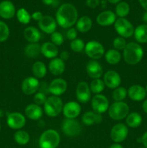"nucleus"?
Here are the masks:
<instances>
[{
    "instance_id": "a211bd4d",
    "label": "nucleus",
    "mask_w": 147,
    "mask_h": 148,
    "mask_svg": "<svg viewBox=\"0 0 147 148\" xmlns=\"http://www.w3.org/2000/svg\"><path fill=\"white\" fill-rule=\"evenodd\" d=\"M86 71L88 76L92 79H100L103 75L102 66L97 60H90L86 66Z\"/></svg>"
},
{
    "instance_id": "79ce46f5",
    "label": "nucleus",
    "mask_w": 147,
    "mask_h": 148,
    "mask_svg": "<svg viewBox=\"0 0 147 148\" xmlns=\"http://www.w3.org/2000/svg\"><path fill=\"white\" fill-rule=\"evenodd\" d=\"M46 100H47V97H46V95H45L43 92H37L36 93L34 94L33 101H34V103L37 104V105L38 106L44 105Z\"/></svg>"
},
{
    "instance_id": "412c9836",
    "label": "nucleus",
    "mask_w": 147,
    "mask_h": 148,
    "mask_svg": "<svg viewBox=\"0 0 147 148\" xmlns=\"http://www.w3.org/2000/svg\"><path fill=\"white\" fill-rule=\"evenodd\" d=\"M24 114L26 117L33 121H37L43 116V111L40 106L35 103L29 104L24 109Z\"/></svg>"
},
{
    "instance_id": "dca6fc26",
    "label": "nucleus",
    "mask_w": 147,
    "mask_h": 148,
    "mask_svg": "<svg viewBox=\"0 0 147 148\" xmlns=\"http://www.w3.org/2000/svg\"><path fill=\"white\" fill-rule=\"evenodd\" d=\"M105 85L110 89H115L121 84V77L119 74L114 70H110L103 75Z\"/></svg>"
},
{
    "instance_id": "a18cd8bd",
    "label": "nucleus",
    "mask_w": 147,
    "mask_h": 148,
    "mask_svg": "<svg viewBox=\"0 0 147 148\" xmlns=\"http://www.w3.org/2000/svg\"><path fill=\"white\" fill-rule=\"evenodd\" d=\"M43 16L44 15H43V13H42L41 12L36 11L31 14V18L33 19L34 20H35V21L39 22L42 18H43Z\"/></svg>"
},
{
    "instance_id": "e433bc0d",
    "label": "nucleus",
    "mask_w": 147,
    "mask_h": 148,
    "mask_svg": "<svg viewBox=\"0 0 147 148\" xmlns=\"http://www.w3.org/2000/svg\"><path fill=\"white\" fill-rule=\"evenodd\" d=\"M16 16L20 23L24 25L28 24L31 20V15L24 8H20L16 12Z\"/></svg>"
},
{
    "instance_id": "4c0bfd02",
    "label": "nucleus",
    "mask_w": 147,
    "mask_h": 148,
    "mask_svg": "<svg viewBox=\"0 0 147 148\" xmlns=\"http://www.w3.org/2000/svg\"><path fill=\"white\" fill-rule=\"evenodd\" d=\"M85 43L81 38H76L70 43V48L75 53H80L84 50Z\"/></svg>"
},
{
    "instance_id": "423d86ee",
    "label": "nucleus",
    "mask_w": 147,
    "mask_h": 148,
    "mask_svg": "<svg viewBox=\"0 0 147 148\" xmlns=\"http://www.w3.org/2000/svg\"><path fill=\"white\" fill-rule=\"evenodd\" d=\"M84 52L92 60H97L105 55V51L103 45L96 40H90L85 44Z\"/></svg>"
},
{
    "instance_id": "3c124183",
    "label": "nucleus",
    "mask_w": 147,
    "mask_h": 148,
    "mask_svg": "<svg viewBox=\"0 0 147 148\" xmlns=\"http://www.w3.org/2000/svg\"><path fill=\"white\" fill-rule=\"evenodd\" d=\"M109 148H124V147H122V145H120V143H114V144L111 145Z\"/></svg>"
},
{
    "instance_id": "473e14b6",
    "label": "nucleus",
    "mask_w": 147,
    "mask_h": 148,
    "mask_svg": "<svg viewBox=\"0 0 147 148\" xmlns=\"http://www.w3.org/2000/svg\"><path fill=\"white\" fill-rule=\"evenodd\" d=\"M30 134L24 130H17L14 134V140L19 145H26L30 142Z\"/></svg>"
},
{
    "instance_id": "58836bf2",
    "label": "nucleus",
    "mask_w": 147,
    "mask_h": 148,
    "mask_svg": "<svg viewBox=\"0 0 147 148\" xmlns=\"http://www.w3.org/2000/svg\"><path fill=\"white\" fill-rule=\"evenodd\" d=\"M10 28L4 22L0 20V43L4 42L10 36Z\"/></svg>"
},
{
    "instance_id": "72a5a7b5",
    "label": "nucleus",
    "mask_w": 147,
    "mask_h": 148,
    "mask_svg": "<svg viewBox=\"0 0 147 148\" xmlns=\"http://www.w3.org/2000/svg\"><path fill=\"white\" fill-rule=\"evenodd\" d=\"M130 12V6L125 1H120L115 7V14L120 18H125Z\"/></svg>"
},
{
    "instance_id": "39448f33",
    "label": "nucleus",
    "mask_w": 147,
    "mask_h": 148,
    "mask_svg": "<svg viewBox=\"0 0 147 148\" xmlns=\"http://www.w3.org/2000/svg\"><path fill=\"white\" fill-rule=\"evenodd\" d=\"M129 106L124 101L115 102L110 106L108 108V114L112 119L115 121H120L127 117L129 114Z\"/></svg>"
},
{
    "instance_id": "a19ab883",
    "label": "nucleus",
    "mask_w": 147,
    "mask_h": 148,
    "mask_svg": "<svg viewBox=\"0 0 147 148\" xmlns=\"http://www.w3.org/2000/svg\"><path fill=\"white\" fill-rule=\"evenodd\" d=\"M50 40H51L50 41L51 43L56 45V46H59L63 44V41H64V38L60 32L55 31L54 33L50 35Z\"/></svg>"
},
{
    "instance_id": "7ed1b4c3",
    "label": "nucleus",
    "mask_w": 147,
    "mask_h": 148,
    "mask_svg": "<svg viewBox=\"0 0 147 148\" xmlns=\"http://www.w3.org/2000/svg\"><path fill=\"white\" fill-rule=\"evenodd\" d=\"M61 142L60 134L52 129L46 130L40 136L38 141L40 148H57Z\"/></svg>"
},
{
    "instance_id": "a878e982",
    "label": "nucleus",
    "mask_w": 147,
    "mask_h": 148,
    "mask_svg": "<svg viewBox=\"0 0 147 148\" xmlns=\"http://www.w3.org/2000/svg\"><path fill=\"white\" fill-rule=\"evenodd\" d=\"M23 35L27 41L30 43H37L41 38V33L38 29L33 26H29L24 29Z\"/></svg>"
},
{
    "instance_id": "4be33fe9",
    "label": "nucleus",
    "mask_w": 147,
    "mask_h": 148,
    "mask_svg": "<svg viewBox=\"0 0 147 148\" xmlns=\"http://www.w3.org/2000/svg\"><path fill=\"white\" fill-rule=\"evenodd\" d=\"M16 13L15 7L11 1L6 0L0 3V17L4 19H11Z\"/></svg>"
},
{
    "instance_id": "7c9ffc66",
    "label": "nucleus",
    "mask_w": 147,
    "mask_h": 148,
    "mask_svg": "<svg viewBox=\"0 0 147 148\" xmlns=\"http://www.w3.org/2000/svg\"><path fill=\"white\" fill-rule=\"evenodd\" d=\"M125 122H126L127 127L133 129L138 128L142 123V117L138 113H131V114H128V115L125 118Z\"/></svg>"
},
{
    "instance_id": "ea45409f",
    "label": "nucleus",
    "mask_w": 147,
    "mask_h": 148,
    "mask_svg": "<svg viewBox=\"0 0 147 148\" xmlns=\"http://www.w3.org/2000/svg\"><path fill=\"white\" fill-rule=\"evenodd\" d=\"M127 45V42L124 38L118 36L115 38L112 41V46H113L114 49H116L118 51H120L125 49Z\"/></svg>"
},
{
    "instance_id": "c9c22d12",
    "label": "nucleus",
    "mask_w": 147,
    "mask_h": 148,
    "mask_svg": "<svg viewBox=\"0 0 147 148\" xmlns=\"http://www.w3.org/2000/svg\"><path fill=\"white\" fill-rule=\"evenodd\" d=\"M127 95H128V90H126L123 87L119 86L113 90L112 98L115 101V102H118V101H123Z\"/></svg>"
},
{
    "instance_id": "09e8293b",
    "label": "nucleus",
    "mask_w": 147,
    "mask_h": 148,
    "mask_svg": "<svg viewBox=\"0 0 147 148\" xmlns=\"http://www.w3.org/2000/svg\"><path fill=\"white\" fill-rule=\"evenodd\" d=\"M141 143L144 145V147L147 148V132L143 134L141 137Z\"/></svg>"
},
{
    "instance_id": "864d4df0",
    "label": "nucleus",
    "mask_w": 147,
    "mask_h": 148,
    "mask_svg": "<svg viewBox=\"0 0 147 148\" xmlns=\"http://www.w3.org/2000/svg\"><path fill=\"white\" fill-rule=\"evenodd\" d=\"M142 20L145 24H147V11L144 14V15H143Z\"/></svg>"
},
{
    "instance_id": "ddd939ff",
    "label": "nucleus",
    "mask_w": 147,
    "mask_h": 148,
    "mask_svg": "<svg viewBox=\"0 0 147 148\" xmlns=\"http://www.w3.org/2000/svg\"><path fill=\"white\" fill-rule=\"evenodd\" d=\"M81 111L82 108L79 103L76 101H69L63 105L62 112L66 119H75L80 115Z\"/></svg>"
},
{
    "instance_id": "6e6552de",
    "label": "nucleus",
    "mask_w": 147,
    "mask_h": 148,
    "mask_svg": "<svg viewBox=\"0 0 147 148\" xmlns=\"http://www.w3.org/2000/svg\"><path fill=\"white\" fill-rule=\"evenodd\" d=\"M61 130L67 137H76L81 134L82 127L77 120L65 119L62 122Z\"/></svg>"
},
{
    "instance_id": "c03bdc74",
    "label": "nucleus",
    "mask_w": 147,
    "mask_h": 148,
    "mask_svg": "<svg viewBox=\"0 0 147 148\" xmlns=\"http://www.w3.org/2000/svg\"><path fill=\"white\" fill-rule=\"evenodd\" d=\"M86 4L89 8L95 9L99 4V0H86Z\"/></svg>"
},
{
    "instance_id": "49530a36",
    "label": "nucleus",
    "mask_w": 147,
    "mask_h": 148,
    "mask_svg": "<svg viewBox=\"0 0 147 148\" xmlns=\"http://www.w3.org/2000/svg\"><path fill=\"white\" fill-rule=\"evenodd\" d=\"M43 3L47 6H53L56 7L58 4V2L56 0H42Z\"/></svg>"
},
{
    "instance_id": "9b49d317",
    "label": "nucleus",
    "mask_w": 147,
    "mask_h": 148,
    "mask_svg": "<svg viewBox=\"0 0 147 148\" xmlns=\"http://www.w3.org/2000/svg\"><path fill=\"white\" fill-rule=\"evenodd\" d=\"M7 124L12 130H20L25 126L26 117L21 113H11L7 116Z\"/></svg>"
},
{
    "instance_id": "c756f323",
    "label": "nucleus",
    "mask_w": 147,
    "mask_h": 148,
    "mask_svg": "<svg viewBox=\"0 0 147 148\" xmlns=\"http://www.w3.org/2000/svg\"><path fill=\"white\" fill-rule=\"evenodd\" d=\"M133 35L135 39L138 43H147V24L140 25L135 27Z\"/></svg>"
},
{
    "instance_id": "4468645a",
    "label": "nucleus",
    "mask_w": 147,
    "mask_h": 148,
    "mask_svg": "<svg viewBox=\"0 0 147 148\" xmlns=\"http://www.w3.org/2000/svg\"><path fill=\"white\" fill-rule=\"evenodd\" d=\"M91 90L89 85L86 82H79L76 89V97L77 101L82 103H86L91 99Z\"/></svg>"
},
{
    "instance_id": "f257e3e1",
    "label": "nucleus",
    "mask_w": 147,
    "mask_h": 148,
    "mask_svg": "<svg viewBox=\"0 0 147 148\" xmlns=\"http://www.w3.org/2000/svg\"><path fill=\"white\" fill-rule=\"evenodd\" d=\"M77 20V10L69 3L61 5L56 13V23L63 28H71L76 24Z\"/></svg>"
},
{
    "instance_id": "f03ea898",
    "label": "nucleus",
    "mask_w": 147,
    "mask_h": 148,
    "mask_svg": "<svg viewBox=\"0 0 147 148\" xmlns=\"http://www.w3.org/2000/svg\"><path fill=\"white\" fill-rule=\"evenodd\" d=\"M144 56V49L138 43L131 42L127 43L122 51V57L125 63L129 65H135L139 63Z\"/></svg>"
},
{
    "instance_id": "393cba45",
    "label": "nucleus",
    "mask_w": 147,
    "mask_h": 148,
    "mask_svg": "<svg viewBox=\"0 0 147 148\" xmlns=\"http://www.w3.org/2000/svg\"><path fill=\"white\" fill-rule=\"evenodd\" d=\"M103 117L102 114L95 113V111H87L84 113L82 117L83 124L86 126H91L95 124H99L102 121Z\"/></svg>"
},
{
    "instance_id": "de8ad7c7",
    "label": "nucleus",
    "mask_w": 147,
    "mask_h": 148,
    "mask_svg": "<svg viewBox=\"0 0 147 148\" xmlns=\"http://www.w3.org/2000/svg\"><path fill=\"white\" fill-rule=\"evenodd\" d=\"M69 58V53L68 51H62L61 53L60 59H62L63 62L68 60Z\"/></svg>"
},
{
    "instance_id": "9d476101",
    "label": "nucleus",
    "mask_w": 147,
    "mask_h": 148,
    "mask_svg": "<svg viewBox=\"0 0 147 148\" xmlns=\"http://www.w3.org/2000/svg\"><path fill=\"white\" fill-rule=\"evenodd\" d=\"M128 129L127 125L118 123L114 125L110 131V138L115 143H120L127 138Z\"/></svg>"
},
{
    "instance_id": "6e6d98bb",
    "label": "nucleus",
    "mask_w": 147,
    "mask_h": 148,
    "mask_svg": "<svg viewBox=\"0 0 147 148\" xmlns=\"http://www.w3.org/2000/svg\"><path fill=\"white\" fill-rule=\"evenodd\" d=\"M146 94H147V85H146Z\"/></svg>"
},
{
    "instance_id": "4d7b16f0",
    "label": "nucleus",
    "mask_w": 147,
    "mask_h": 148,
    "mask_svg": "<svg viewBox=\"0 0 147 148\" xmlns=\"http://www.w3.org/2000/svg\"><path fill=\"white\" fill-rule=\"evenodd\" d=\"M0 131H1V124H0Z\"/></svg>"
},
{
    "instance_id": "37998d69",
    "label": "nucleus",
    "mask_w": 147,
    "mask_h": 148,
    "mask_svg": "<svg viewBox=\"0 0 147 148\" xmlns=\"http://www.w3.org/2000/svg\"><path fill=\"white\" fill-rule=\"evenodd\" d=\"M66 38L71 41L77 38V30L74 27H71L66 32Z\"/></svg>"
},
{
    "instance_id": "f704fd0d",
    "label": "nucleus",
    "mask_w": 147,
    "mask_h": 148,
    "mask_svg": "<svg viewBox=\"0 0 147 148\" xmlns=\"http://www.w3.org/2000/svg\"><path fill=\"white\" fill-rule=\"evenodd\" d=\"M105 83L103 80L101 79H95L90 82L89 85V88L92 93H95V95L97 94H100L102 91L105 89Z\"/></svg>"
},
{
    "instance_id": "13d9d810",
    "label": "nucleus",
    "mask_w": 147,
    "mask_h": 148,
    "mask_svg": "<svg viewBox=\"0 0 147 148\" xmlns=\"http://www.w3.org/2000/svg\"><path fill=\"white\" fill-rule=\"evenodd\" d=\"M141 148H145V147H141Z\"/></svg>"
},
{
    "instance_id": "c85d7f7f",
    "label": "nucleus",
    "mask_w": 147,
    "mask_h": 148,
    "mask_svg": "<svg viewBox=\"0 0 147 148\" xmlns=\"http://www.w3.org/2000/svg\"><path fill=\"white\" fill-rule=\"evenodd\" d=\"M105 61L110 65H116L120 62L121 53H120L119 51L116 49H109L106 53H105Z\"/></svg>"
},
{
    "instance_id": "b1692460",
    "label": "nucleus",
    "mask_w": 147,
    "mask_h": 148,
    "mask_svg": "<svg viewBox=\"0 0 147 148\" xmlns=\"http://www.w3.org/2000/svg\"><path fill=\"white\" fill-rule=\"evenodd\" d=\"M40 52L47 59H53L59 54V49L50 41L45 42L40 46Z\"/></svg>"
},
{
    "instance_id": "5701e85b",
    "label": "nucleus",
    "mask_w": 147,
    "mask_h": 148,
    "mask_svg": "<svg viewBox=\"0 0 147 148\" xmlns=\"http://www.w3.org/2000/svg\"><path fill=\"white\" fill-rule=\"evenodd\" d=\"M66 65L64 62L60 58H54L49 62V72L54 76H59L64 72Z\"/></svg>"
},
{
    "instance_id": "0eeeda50",
    "label": "nucleus",
    "mask_w": 147,
    "mask_h": 148,
    "mask_svg": "<svg viewBox=\"0 0 147 148\" xmlns=\"http://www.w3.org/2000/svg\"><path fill=\"white\" fill-rule=\"evenodd\" d=\"M114 27L116 33L120 37L124 38H128L131 37L134 34V27L132 23L127 20L126 18L117 19L115 23H114Z\"/></svg>"
},
{
    "instance_id": "f8f14e48",
    "label": "nucleus",
    "mask_w": 147,
    "mask_h": 148,
    "mask_svg": "<svg viewBox=\"0 0 147 148\" xmlns=\"http://www.w3.org/2000/svg\"><path fill=\"white\" fill-rule=\"evenodd\" d=\"M40 87L38 79L35 77H27L21 84V89L23 93L27 95H31L37 92Z\"/></svg>"
},
{
    "instance_id": "8fccbe9b",
    "label": "nucleus",
    "mask_w": 147,
    "mask_h": 148,
    "mask_svg": "<svg viewBox=\"0 0 147 148\" xmlns=\"http://www.w3.org/2000/svg\"><path fill=\"white\" fill-rule=\"evenodd\" d=\"M141 7L147 11V0H138Z\"/></svg>"
},
{
    "instance_id": "603ef678",
    "label": "nucleus",
    "mask_w": 147,
    "mask_h": 148,
    "mask_svg": "<svg viewBox=\"0 0 147 148\" xmlns=\"http://www.w3.org/2000/svg\"><path fill=\"white\" fill-rule=\"evenodd\" d=\"M142 108L143 110H144V112H145L146 114H147V100L144 101V103H143Z\"/></svg>"
},
{
    "instance_id": "1a4fd4ad",
    "label": "nucleus",
    "mask_w": 147,
    "mask_h": 148,
    "mask_svg": "<svg viewBox=\"0 0 147 148\" xmlns=\"http://www.w3.org/2000/svg\"><path fill=\"white\" fill-rule=\"evenodd\" d=\"M91 106L93 111L97 114H102L108 111L110 103L108 98L102 94H97L91 101Z\"/></svg>"
},
{
    "instance_id": "cd10ccee",
    "label": "nucleus",
    "mask_w": 147,
    "mask_h": 148,
    "mask_svg": "<svg viewBox=\"0 0 147 148\" xmlns=\"http://www.w3.org/2000/svg\"><path fill=\"white\" fill-rule=\"evenodd\" d=\"M32 72L33 76L37 79H41L46 75L47 73V68L46 64L41 61L35 62L32 66Z\"/></svg>"
},
{
    "instance_id": "20e7f679",
    "label": "nucleus",
    "mask_w": 147,
    "mask_h": 148,
    "mask_svg": "<svg viewBox=\"0 0 147 148\" xmlns=\"http://www.w3.org/2000/svg\"><path fill=\"white\" fill-rule=\"evenodd\" d=\"M43 106L44 111L48 116L56 117L58 116L63 111V103L59 97L52 95L47 98V100Z\"/></svg>"
},
{
    "instance_id": "2f4dec72",
    "label": "nucleus",
    "mask_w": 147,
    "mask_h": 148,
    "mask_svg": "<svg viewBox=\"0 0 147 148\" xmlns=\"http://www.w3.org/2000/svg\"><path fill=\"white\" fill-rule=\"evenodd\" d=\"M24 54L26 56L31 59H35L41 53L40 52V45L37 43H29L24 48Z\"/></svg>"
},
{
    "instance_id": "5fc2aeb1",
    "label": "nucleus",
    "mask_w": 147,
    "mask_h": 148,
    "mask_svg": "<svg viewBox=\"0 0 147 148\" xmlns=\"http://www.w3.org/2000/svg\"><path fill=\"white\" fill-rule=\"evenodd\" d=\"M110 4H118L119 2H120L121 0H108Z\"/></svg>"
},
{
    "instance_id": "bb28decb",
    "label": "nucleus",
    "mask_w": 147,
    "mask_h": 148,
    "mask_svg": "<svg viewBox=\"0 0 147 148\" xmlns=\"http://www.w3.org/2000/svg\"><path fill=\"white\" fill-rule=\"evenodd\" d=\"M92 20L88 16H82L78 19L76 23V28L80 33H86L92 29Z\"/></svg>"
},
{
    "instance_id": "aec40b11",
    "label": "nucleus",
    "mask_w": 147,
    "mask_h": 148,
    "mask_svg": "<svg viewBox=\"0 0 147 148\" xmlns=\"http://www.w3.org/2000/svg\"><path fill=\"white\" fill-rule=\"evenodd\" d=\"M128 95L133 101H141L146 96V89L140 85H131L128 90Z\"/></svg>"
},
{
    "instance_id": "6ab92c4d",
    "label": "nucleus",
    "mask_w": 147,
    "mask_h": 148,
    "mask_svg": "<svg viewBox=\"0 0 147 148\" xmlns=\"http://www.w3.org/2000/svg\"><path fill=\"white\" fill-rule=\"evenodd\" d=\"M116 14L110 10H106L99 13L97 16L96 21L98 25L103 27L113 25L116 21Z\"/></svg>"
},
{
    "instance_id": "f3484780",
    "label": "nucleus",
    "mask_w": 147,
    "mask_h": 148,
    "mask_svg": "<svg viewBox=\"0 0 147 148\" xmlns=\"http://www.w3.org/2000/svg\"><path fill=\"white\" fill-rule=\"evenodd\" d=\"M38 27L43 32L51 35L56 31L57 23L56 19L52 17L51 16L45 15L38 22Z\"/></svg>"
},
{
    "instance_id": "2eb2a0df",
    "label": "nucleus",
    "mask_w": 147,
    "mask_h": 148,
    "mask_svg": "<svg viewBox=\"0 0 147 148\" xmlns=\"http://www.w3.org/2000/svg\"><path fill=\"white\" fill-rule=\"evenodd\" d=\"M68 88V84L64 79L56 78L50 82L48 91L54 96H60L65 93Z\"/></svg>"
}]
</instances>
